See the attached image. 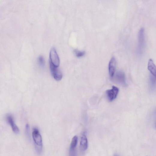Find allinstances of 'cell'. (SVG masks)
Segmentation results:
<instances>
[{"instance_id":"8fae6325","label":"cell","mask_w":156,"mask_h":156,"mask_svg":"<svg viewBox=\"0 0 156 156\" xmlns=\"http://www.w3.org/2000/svg\"><path fill=\"white\" fill-rule=\"evenodd\" d=\"M77 136H75L73 138L70 144V154H72L74 152L77 146Z\"/></svg>"},{"instance_id":"6da1fadb","label":"cell","mask_w":156,"mask_h":156,"mask_svg":"<svg viewBox=\"0 0 156 156\" xmlns=\"http://www.w3.org/2000/svg\"><path fill=\"white\" fill-rule=\"evenodd\" d=\"M32 138L34 142L36 149L39 153L42 151L43 143L41 135L38 130L34 128L32 133Z\"/></svg>"},{"instance_id":"5bb4252c","label":"cell","mask_w":156,"mask_h":156,"mask_svg":"<svg viewBox=\"0 0 156 156\" xmlns=\"http://www.w3.org/2000/svg\"><path fill=\"white\" fill-rule=\"evenodd\" d=\"M76 56L78 57H81L84 56L85 53L84 51H81L76 50L75 51Z\"/></svg>"},{"instance_id":"30bf717a","label":"cell","mask_w":156,"mask_h":156,"mask_svg":"<svg viewBox=\"0 0 156 156\" xmlns=\"http://www.w3.org/2000/svg\"><path fill=\"white\" fill-rule=\"evenodd\" d=\"M148 68L151 73V75L156 77V66L153 61L151 58L148 61Z\"/></svg>"},{"instance_id":"52a82bcc","label":"cell","mask_w":156,"mask_h":156,"mask_svg":"<svg viewBox=\"0 0 156 156\" xmlns=\"http://www.w3.org/2000/svg\"><path fill=\"white\" fill-rule=\"evenodd\" d=\"M116 62L115 58L112 57L109 63V70L110 77L112 78L114 75L116 68Z\"/></svg>"},{"instance_id":"7a4b0ae2","label":"cell","mask_w":156,"mask_h":156,"mask_svg":"<svg viewBox=\"0 0 156 156\" xmlns=\"http://www.w3.org/2000/svg\"><path fill=\"white\" fill-rule=\"evenodd\" d=\"M145 46V32L143 28L140 30L138 34V52L139 54H141L143 52Z\"/></svg>"},{"instance_id":"9a60e30c","label":"cell","mask_w":156,"mask_h":156,"mask_svg":"<svg viewBox=\"0 0 156 156\" xmlns=\"http://www.w3.org/2000/svg\"><path fill=\"white\" fill-rule=\"evenodd\" d=\"M28 124H27L26 126V133L27 136L29 137L30 136V128Z\"/></svg>"},{"instance_id":"277c9868","label":"cell","mask_w":156,"mask_h":156,"mask_svg":"<svg viewBox=\"0 0 156 156\" xmlns=\"http://www.w3.org/2000/svg\"><path fill=\"white\" fill-rule=\"evenodd\" d=\"M112 78L114 82L124 86H127L125 74L122 71H120L117 72Z\"/></svg>"},{"instance_id":"8992f818","label":"cell","mask_w":156,"mask_h":156,"mask_svg":"<svg viewBox=\"0 0 156 156\" xmlns=\"http://www.w3.org/2000/svg\"><path fill=\"white\" fill-rule=\"evenodd\" d=\"M119 92V88L115 86H113L112 89L107 90L106 93L108 100L112 102L116 98Z\"/></svg>"},{"instance_id":"7c38bea8","label":"cell","mask_w":156,"mask_h":156,"mask_svg":"<svg viewBox=\"0 0 156 156\" xmlns=\"http://www.w3.org/2000/svg\"><path fill=\"white\" fill-rule=\"evenodd\" d=\"M38 62L40 67L42 69H44L45 67V61L42 56H40L39 57Z\"/></svg>"},{"instance_id":"4fadbf2b","label":"cell","mask_w":156,"mask_h":156,"mask_svg":"<svg viewBox=\"0 0 156 156\" xmlns=\"http://www.w3.org/2000/svg\"><path fill=\"white\" fill-rule=\"evenodd\" d=\"M150 80L152 87L154 88L156 85V77L151 75L150 77Z\"/></svg>"},{"instance_id":"3957f363","label":"cell","mask_w":156,"mask_h":156,"mask_svg":"<svg viewBox=\"0 0 156 156\" xmlns=\"http://www.w3.org/2000/svg\"><path fill=\"white\" fill-rule=\"evenodd\" d=\"M50 68L51 74L54 79L57 81L61 80L63 77V75L61 70L53 65L50 62Z\"/></svg>"},{"instance_id":"ba28073f","label":"cell","mask_w":156,"mask_h":156,"mask_svg":"<svg viewBox=\"0 0 156 156\" xmlns=\"http://www.w3.org/2000/svg\"><path fill=\"white\" fill-rule=\"evenodd\" d=\"M88 147V141L85 132L82 134L80 142V148L82 151H86Z\"/></svg>"},{"instance_id":"e0dca14e","label":"cell","mask_w":156,"mask_h":156,"mask_svg":"<svg viewBox=\"0 0 156 156\" xmlns=\"http://www.w3.org/2000/svg\"><path fill=\"white\" fill-rule=\"evenodd\" d=\"M113 156H119L118 154H115Z\"/></svg>"},{"instance_id":"5b68a950","label":"cell","mask_w":156,"mask_h":156,"mask_svg":"<svg viewBox=\"0 0 156 156\" xmlns=\"http://www.w3.org/2000/svg\"><path fill=\"white\" fill-rule=\"evenodd\" d=\"M50 62L54 66L58 67L60 64V60L57 52L54 48H52L50 54Z\"/></svg>"},{"instance_id":"2e32d148","label":"cell","mask_w":156,"mask_h":156,"mask_svg":"<svg viewBox=\"0 0 156 156\" xmlns=\"http://www.w3.org/2000/svg\"><path fill=\"white\" fill-rule=\"evenodd\" d=\"M154 117H155V126L156 128V110L155 111L154 113Z\"/></svg>"},{"instance_id":"9c48e42d","label":"cell","mask_w":156,"mask_h":156,"mask_svg":"<svg viewBox=\"0 0 156 156\" xmlns=\"http://www.w3.org/2000/svg\"><path fill=\"white\" fill-rule=\"evenodd\" d=\"M7 119L13 131L16 134H18L19 132V129L14 123L13 117L10 115H8L7 116Z\"/></svg>"}]
</instances>
